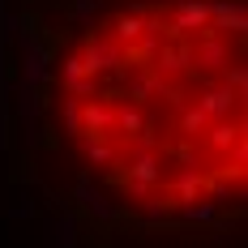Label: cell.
<instances>
[{"label":"cell","instance_id":"cell-1","mask_svg":"<svg viewBox=\"0 0 248 248\" xmlns=\"http://www.w3.org/2000/svg\"><path fill=\"white\" fill-rule=\"evenodd\" d=\"M47 103L103 201L210 218L244 193L240 0H107L64 39Z\"/></svg>","mask_w":248,"mask_h":248}]
</instances>
